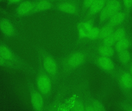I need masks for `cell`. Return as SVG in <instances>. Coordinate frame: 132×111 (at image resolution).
<instances>
[{
	"instance_id": "obj_30",
	"label": "cell",
	"mask_w": 132,
	"mask_h": 111,
	"mask_svg": "<svg viewBox=\"0 0 132 111\" xmlns=\"http://www.w3.org/2000/svg\"><path fill=\"white\" fill-rule=\"evenodd\" d=\"M55 2H59L62 1H65V0H52Z\"/></svg>"
},
{
	"instance_id": "obj_2",
	"label": "cell",
	"mask_w": 132,
	"mask_h": 111,
	"mask_svg": "<svg viewBox=\"0 0 132 111\" xmlns=\"http://www.w3.org/2000/svg\"><path fill=\"white\" fill-rule=\"evenodd\" d=\"M95 62L97 66L115 82L119 69L116 61L110 57L98 55L95 57Z\"/></svg>"
},
{
	"instance_id": "obj_29",
	"label": "cell",
	"mask_w": 132,
	"mask_h": 111,
	"mask_svg": "<svg viewBox=\"0 0 132 111\" xmlns=\"http://www.w3.org/2000/svg\"><path fill=\"white\" fill-rule=\"evenodd\" d=\"M128 70L132 76V59L131 62V64L129 65V67Z\"/></svg>"
},
{
	"instance_id": "obj_27",
	"label": "cell",
	"mask_w": 132,
	"mask_h": 111,
	"mask_svg": "<svg viewBox=\"0 0 132 111\" xmlns=\"http://www.w3.org/2000/svg\"><path fill=\"white\" fill-rule=\"evenodd\" d=\"M123 7L129 17H132V0H122Z\"/></svg>"
},
{
	"instance_id": "obj_9",
	"label": "cell",
	"mask_w": 132,
	"mask_h": 111,
	"mask_svg": "<svg viewBox=\"0 0 132 111\" xmlns=\"http://www.w3.org/2000/svg\"><path fill=\"white\" fill-rule=\"evenodd\" d=\"M0 31L4 36L9 38H14L18 35V31L13 22L8 19H0Z\"/></svg>"
},
{
	"instance_id": "obj_15",
	"label": "cell",
	"mask_w": 132,
	"mask_h": 111,
	"mask_svg": "<svg viewBox=\"0 0 132 111\" xmlns=\"http://www.w3.org/2000/svg\"><path fill=\"white\" fill-rule=\"evenodd\" d=\"M106 0H95L86 13L87 19L94 18L101 12L106 4Z\"/></svg>"
},
{
	"instance_id": "obj_13",
	"label": "cell",
	"mask_w": 132,
	"mask_h": 111,
	"mask_svg": "<svg viewBox=\"0 0 132 111\" xmlns=\"http://www.w3.org/2000/svg\"><path fill=\"white\" fill-rule=\"evenodd\" d=\"M43 68L46 73L49 76H53L57 74L58 66L55 59L50 56H46L43 61Z\"/></svg>"
},
{
	"instance_id": "obj_10",
	"label": "cell",
	"mask_w": 132,
	"mask_h": 111,
	"mask_svg": "<svg viewBox=\"0 0 132 111\" xmlns=\"http://www.w3.org/2000/svg\"><path fill=\"white\" fill-rule=\"evenodd\" d=\"M35 1L24 0L18 5L15 11L17 17H22L32 14Z\"/></svg>"
},
{
	"instance_id": "obj_25",
	"label": "cell",
	"mask_w": 132,
	"mask_h": 111,
	"mask_svg": "<svg viewBox=\"0 0 132 111\" xmlns=\"http://www.w3.org/2000/svg\"><path fill=\"white\" fill-rule=\"evenodd\" d=\"M116 42L114 36V32L101 40L102 44L112 47H114Z\"/></svg>"
},
{
	"instance_id": "obj_21",
	"label": "cell",
	"mask_w": 132,
	"mask_h": 111,
	"mask_svg": "<svg viewBox=\"0 0 132 111\" xmlns=\"http://www.w3.org/2000/svg\"><path fill=\"white\" fill-rule=\"evenodd\" d=\"M116 29L113 26L106 23L102 26L100 28V37L99 39L101 40L108 37L113 33Z\"/></svg>"
},
{
	"instance_id": "obj_1",
	"label": "cell",
	"mask_w": 132,
	"mask_h": 111,
	"mask_svg": "<svg viewBox=\"0 0 132 111\" xmlns=\"http://www.w3.org/2000/svg\"><path fill=\"white\" fill-rule=\"evenodd\" d=\"M115 82L125 98L132 100V76L128 70L119 67Z\"/></svg>"
},
{
	"instance_id": "obj_28",
	"label": "cell",
	"mask_w": 132,
	"mask_h": 111,
	"mask_svg": "<svg viewBox=\"0 0 132 111\" xmlns=\"http://www.w3.org/2000/svg\"><path fill=\"white\" fill-rule=\"evenodd\" d=\"M9 4L12 5L18 4L24 0H7Z\"/></svg>"
},
{
	"instance_id": "obj_3",
	"label": "cell",
	"mask_w": 132,
	"mask_h": 111,
	"mask_svg": "<svg viewBox=\"0 0 132 111\" xmlns=\"http://www.w3.org/2000/svg\"><path fill=\"white\" fill-rule=\"evenodd\" d=\"M123 8L122 0H109L98 14V23L101 26L105 24L112 15Z\"/></svg>"
},
{
	"instance_id": "obj_18",
	"label": "cell",
	"mask_w": 132,
	"mask_h": 111,
	"mask_svg": "<svg viewBox=\"0 0 132 111\" xmlns=\"http://www.w3.org/2000/svg\"><path fill=\"white\" fill-rule=\"evenodd\" d=\"M97 51L98 55H99L110 57L116 61L117 53L114 47L101 43L97 47Z\"/></svg>"
},
{
	"instance_id": "obj_24",
	"label": "cell",
	"mask_w": 132,
	"mask_h": 111,
	"mask_svg": "<svg viewBox=\"0 0 132 111\" xmlns=\"http://www.w3.org/2000/svg\"><path fill=\"white\" fill-rule=\"evenodd\" d=\"M88 110L105 111V110L104 105L100 101L95 100L87 108Z\"/></svg>"
},
{
	"instance_id": "obj_23",
	"label": "cell",
	"mask_w": 132,
	"mask_h": 111,
	"mask_svg": "<svg viewBox=\"0 0 132 111\" xmlns=\"http://www.w3.org/2000/svg\"><path fill=\"white\" fill-rule=\"evenodd\" d=\"M118 106L122 110L132 111V100L125 98L119 103Z\"/></svg>"
},
{
	"instance_id": "obj_20",
	"label": "cell",
	"mask_w": 132,
	"mask_h": 111,
	"mask_svg": "<svg viewBox=\"0 0 132 111\" xmlns=\"http://www.w3.org/2000/svg\"><path fill=\"white\" fill-rule=\"evenodd\" d=\"M0 66L16 70H26L19 64L9 60L0 55Z\"/></svg>"
},
{
	"instance_id": "obj_26",
	"label": "cell",
	"mask_w": 132,
	"mask_h": 111,
	"mask_svg": "<svg viewBox=\"0 0 132 111\" xmlns=\"http://www.w3.org/2000/svg\"><path fill=\"white\" fill-rule=\"evenodd\" d=\"M95 0H82L81 5V13L86 14L88 10Z\"/></svg>"
},
{
	"instance_id": "obj_4",
	"label": "cell",
	"mask_w": 132,
	"mask_h": 111,
	"mask_svg": "<svg viewBox=\"0 0 132 111\" xmlns=\"http://www.w3.org/2000/svg\"><path fill=\"white\" fill-rule=\"evenodd\" d=\"M81 0H65L55 3L54 9L60 12L72 15L81 13Z\"/></svg>"
},
{
	"instance_id": "obj_6",
	"label": "cell",
	"mask_w": 132,
	"mask_h": 111,
	"mask_svg": "<svg viewBox=\"0 0 132 111\" xmlns=\"http://www.w3.org/2000/svg\"><path fill=\"white\" fill-rule=\"evenodd\" d=\"M0 55L22 66L26 70H29L28 65L9 46L4 42L0 43Z\"/></svg>"
},
{
	"instance_id": "obj_7",
	"label": "cell",
	"mask_w": 132,
	"mask_h": 111,
	"mask_svg": "<svg viewBox=\"0 0 132 111\" xmlns=\"http://www.w3.org/2000/svg\"><path fill=\"white\" fill-rule=\"evenodd\" d=\"M36 86L43 95H48L52 90V83L50 76L45 73H40L36 77Z\"/></svg>"
},
{
	"instance_id": "obj_31",
	"label": "cell",
	"mask_w": 132,
	"mask_h": 111,
	"mask_svg": "<svg viewBox=\"0 0 132 111\" xmlns=\"http://www.w3.org/2000/svg\"><path fill=\"white\" fill-rule=\"evenodd\" d=\"M32 1H38V0H32Z\"/></svg>"
},
{
	"instance_id": "obj_14",
	"label": "cell",
	"mask_w": 132,
	"mask_h": 111,
	"mask_svg": "<svg viewBox=\"0 0 132 111\" xmlns=\"http://www.w3.org/2000/svg\"><path fill=\"white\" fill-rule=\"evenodd\" d=\"M55 3L52 0L35 1L33 14L44 12L54 8Z\"/></svg>"
},
{
	"instance_id": "obj_22",
	"label": "cell",
	"mask_w": 132,
	"mask_h": 111,
	"mask_svg": "<svg viewBox=\"0 0 132 111\" xmlns=\"http://www.w3.org/2000/svg\"><path fill=\"white\" fill-rule=\"evenodd\" d=\"M100 28L94 26L88 32L87 38L92 40L99 39Z\"/></svg>"
},
{
	"instance_id": "obj_32",
	"label": "cell",
	"mask_w": 132,
	"mask_h": 111,
	"mask_svg": "<svg viewBox=\"0 0 132 111\" xmlns=\"http://www.w3.org/2000/svg\"><path fill=\"white\" fill-rule=\"evenodd\" d=\"M2 0H0V2L1 1H2Z\"/></svg>"
},
{
	"instance_id": "obj_19",
	"label": "cell",
	"mask_w": 132,
	"mask_h": 111,
	"mask_svg": "<svg viewBox=\"0 0 132 111\" xmlns=\"http://www.w3.org/2000/svg\"><path fill=\"white\" fill-rule=\"evenodd\" d=\"M94 26L92 19L87 20L80 22L78 25V35L81 39L87 38L88 31Z\"/></svg>"
},
{
	"instance_id": "obj_8",
	"label": "cell",
	"mask_w": 132,
	"mask_h": 111,
	"mask_svg": "<svg viewBox=\"0 0 132 111\" xmlns=\"http://www.w3.org/2000/svg\"><path fill=\"white\" fill-rule=\"evenodd\" d=\"M86 59V56L84 53L75 52L71 53L66 58L65 65L68 69H75L83 65Z\"/></svg>"
},
{
	"instance_id": "obj_17",
	"label": "cell",
	"mask_w": 132,
	"mask_h": 111,
	"mask_svg": "<svg viewBox=\"0 0 132 111\" xmlns=\"http://www.w3.org/2000/svg\"><path fill=\"white\" fill-rule=\"evenodd\" d=\"M114 48L116 53L132 48V31L126 36L116 42Z\"/></svg>"
},
{
	"instance_id": "obj_12",
	"label": "cell",
	"mask_w": 132,
	"mask_h": 111,
	"mask_svg": "<svg viewBox=\"0 0 132 111\" xmlns=\"http://www.w3.org/2000/svg\"><path fill=\"white\" fill-rule=\"evenodd\" d=\"M132 59V48L116 53V61L120 68L128 70Z\"/></svg>"
},
{
	"instance_id": "obj_16",
	"label": "cell",
	"mask_w": 132,
	"mask_h": 111,
	"mask_svg": "<svg viewBox=\"0 0 132 111\" xmlns=\"http://www.w3.org/2000/svg\"><path fill=\"white\" fill-rule=\"evenodd\" d=\"M132 22V19L129 20L122 25L116 28L114 31V35L116 42L126 36L131 31Z\"/></svg>"
},
{
	"instance_id": "obj_11",
	"label": "cell",
	"mask_w": 132,
	"mask_h": 111,
	"mask_svg": "<svg viewBox=\"0 0 132 111\" xmlns=\"http://www.w3.org/2000/svg\"><path fill=\"white\" fill-rule=\"evenodd\" d=\"M132 19L129 17L125 8H123L121 11L111 16L107 23L117 28L125 24L127 21Z\"/></svg>"
},
{
	"instance_id": "obj_5",
	"label": "cell",
	"mask_w": 132,
	"mask_h": 111,
	"mask_svg": "<svg viewBox=\"0 0 132 111\" xmlns=\"http://www.w3.org/2000/svg\"><path fill=\"white\" fill-rule=\"evenodd\" d=\"M28 86L30 100L33 109L35 111L42 110L44 107L43 95L39 91L36 85L29 80L28 81Z\"/></svg>"
}]
</instances>
